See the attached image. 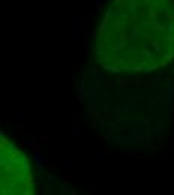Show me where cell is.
<instances>
[{"label": "cell", "instance_id": "1", "mask_svg": "<svg viewBox=\"0 0 174 195\" xmlns=\"http://www.w3.org/2000/svg\"><path fill=\"white\" fill-rule=\"evenodd\" d=\"M93 56L111 74H144L174 60V0H108Z\"/></svg>", "mask_w": 174, "mask_h": 195}, {"label": "cell", "instance_id": "2", "mask_svg": "<svg viewBox=\"0 0 174 195\" xmlns=\"http://www.w3.org/2000/svg\"><path fill=\"white\" fill-rule=\"evenodd\" d=\"M33 191L29 158L0 132V195H30Z\"/></svg>", "mask_w": 174, "mask_h": 195}]
</instances>
